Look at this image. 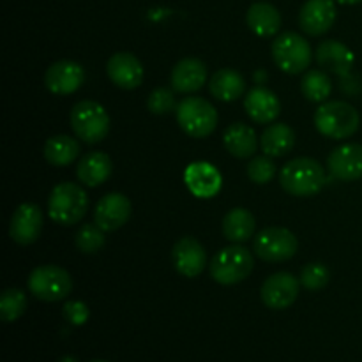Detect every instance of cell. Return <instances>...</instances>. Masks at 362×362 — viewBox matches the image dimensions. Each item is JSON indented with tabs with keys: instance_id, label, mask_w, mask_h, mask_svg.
I'll list each match as a JSON object with an SVG mask.
<instances>
[{
	"instance_id": "cell-5",
	"label": "cell",
	"mask_w": 362,
	"mask_h": 362,
	"mask_svg": "<svg viewBox=\"0 0 362 362\" xmlns=\"http://www.w3.org/2000/svg\"><path fill=\"white\" fill-rule=\"evenodd\" d=\"M71 127L81 141L99 144L110 133V115L99 103L80 101L71 110Z\"/></svg>"
},
{
	"instance_id": "cell-24",
	"label": "cell",
	"mask_w": 362,
	"mask_h": 362,
	"mask_svg": "<svg viewBox=\"0 0 362 362\" xmlns=\"http://www.w3.org/2000/svg\"><path fill=\"white\" fill-rule=\"evenodd\" d=\"M223 144L233 158L247 159L257 152V133L247 124L235 122L226 127L225 134H223Z\"/></svg>"
},
{
	"instance_id": "cell-18",
	"label": "cell",
	"mask_w": 362,
	"mask_h": 362,
	"mask_svg": "<svg viewBox=\"0 0 362 362\" xmlns=\"http://www.w3.org/2000/svg\"><path fill=\"white\" fill-rule=\"evenodd\" d=\"M184 182L197 198H212L221 189V173L211 163H191L184 172Z\"/></svg>"
},
{
	"instance_id": "cell-6",
	"label": "cell",
	"mask_w": 362,
	"mask_h": 362,
	"mask_svg": "<svg viewBox=\"0 0 362 362\" xmlns=\"http://www.w3.org/2000/svg\"><path fill=\"white\" fill-rule=\"evenodd\" d=\"M311 46L297 32H283L272 41V59L286 74H299L310 67Z\"/></svg>"
},
{
	"instance_id": "cell-13",
	"label": "cell",
	"mask_w": 362,
	"mask_h": 362,
	"mask_svg": "<svg viewBox=\"0 0 362 362\" xmlns=\"http://www.w3.org/2000/svg\"><path fill=\"white\" fill-rule=\"evenodd\" d=\"M131 216V202L122 193H108L94 209V223L105 232H115L127 223Z\"/></svg>"
},
{
	"instance_id": "cell-14",
	"label": "cell",
	"mask_w": 362,
	"mask_h": 362,
	"mask_svg": "<svg viewBox=\"0 0 362 362\" xmlns=\"http://www.w3.org/2000/svg\"><path fill=\"white\" fill-rule=\"evenodd\" d=\"M336 21L334 0H306L299 11V25L308 35H324Z\"/></svg>"
},
{
	"instance_id": "cell-1",
	"label": "cell",
	"mask_w": 362,
	"mask_h": 362,
	"mask_svg": "<svg viewBox=\"0 0 362 362\" xmlns=\"http://www.w3.org/2000/svg\"><path fill=\"white\" fill-rule=\"evenodd\" d=\"M281 187L292 197H315L324 189L325 170L317 159L297 158L286 163L279 173Z\"/></svg>"
},
{
	"instance_id": "cell-19",
	"label": "cell",
	"mask_w": 362,
	"mask_h": 362,
	"mask_svg": "<svg viewBox=\"0 0 362 362\" xmlns=\"http://www.w3.org/2000/svg\"><path fill=\"white\" fill-rule=\"evenodd\" d=\"M244 108H246V113L253 122L271 124L281 113V101L269 88L255 87L244 98Z\"/></svg>"
},
{
	"instance_id": "cell-27",
	"label": "cell",
	"mask_w": 362,
	"mask_h": 362,
	"mask_svg": "<svg viewBox=\"0 0 362 362\" xmlns=\"http://www.w3.org/2000/svg\"><path fill=\"white\" fill-rule=\"evenodd\" d=\"M255 228H257V219H255L253 212H250L247 209H232L223 219V233L233 244L250 240L255 235Z\"/></svg>"
},
{
	"instance_id": "cell-31",
	"label": "cell",
	"mask_w": 362,
	"mask_h": 362,
	"mask_svg": "<svg viewBox=\"0 0 362 362\" xmlns=\"http://www.w3.org/2000/svg\"><path fill=\"white\" fill-rule=\"evenodd\" d=\"M76 247L85 255L99 253L105 246V230L99 228L95 223H85L74 235Z\"/></svg>"
},
{
	"instance_id": "cell-25",
	"label": "cell",
	"mask_w": 362,
	"mask_h": 362,
	"mask_svg": "<svg viewBox=\"0 0 362 362\" xmlns=\"http://www.w3.org/2000/svg\"><path fill=\"white\" fill-rule=\"evenodd\" d=\"M262 151L271 158H283L296 147V133L285 122H276L265 127L260 138Z\"/></svg>"
},
{
	"instance_id": "cell-3",
	"label": "cell",
	"mask_w": 362,
	"mask_h": 362,
	"mask_svg": "<svg viewBox=\"0 0 362 362\" xmlns=\"http://www.w3.org/2000/svg\"><path fill=\"white\" fill-rule=\"evenodd\" d=\"M88 209V198L83 187L74 182L57 184L48 198V214L62 226L76 225Z\"/></svg>"
},
{
	"instance_id": "cell-7",
	"label": "cell",
	"mask_w": 362,
	"mask_h": 362,
	"mask_svg": "<svg viewBox=\"0 0 362 362\" xmlns=\"http://www.w3.org/2000/svg\"><path fill=\"white\" fill-rule=\"evenodd\" d=\"M27 285L35 299L57 303L69 296L73 290V279L69 272L59 265H39L30 272Z\"/></svg>"
},
{
	"instance_id": "cell-23",
	"label": "cell",
	"mask_w": 362,
	"mask_h": 362,
	"mask_svg": "<svg viewBox=\"0 0 362 362\" xmlns=\"http://www.w3.org/2000/svg\"><path fill=\"white\" fill-rule=\"evenodd\" d=\"M247 27L258 37H274L281 28V14L272 4L255 2L246 14Z\"/></svg>"
},
{
	"instance_id": "cell-38",
	"label": "cell",
	"mask_w": 362,
	"mask_h": 362,
	"mask_svg": "<svg viewBox=\"0 0 362 362\" xmlns=\"http://www.w3.org/2000/svg\"><path fill=\"white\" fill-rule=\"evenodd\" d=\"M92 362H106V361H92Z\"/></svg>"
},
{
	"instance_id": "cell-33",
	"label": "cell",
	"mask_w": 362,
	"mask_h": 362,
	"mask_svg": "<svg viewBox=\"0 0 362 362\" xmlns=\"http://www.w3.org/2000/svg\"><path fill=\"white\" fill-rule=\"evenodd\" d=\"M276 175V163L272 161L271 156H257L253 161L247 165V177L255 184H267L274 179Z\"/></svg>"
},
{
	"instance_id": "cell-2",
	"label": "cell",
	"mask_w": 362,
	"mask_h": 362,
	"mask_svg": "<svg viewBox=\"0 0 362 362\" xmlns=\"http://www.w3.org/2000/svg\"><path fill=\"white\" fill-rule=\"evenodd\" d=\"M318 133L331 140H345L359 129V112L346 101H325L315 112Z\"/></svg>"
},
{
	"instance_id": "cell-4",
	"label": "cell",
	"mask_w": 362,
	"mask_h": 362,
	"mask_svg": "<svg viewBox=\"0 0 362 362\" xmlns=\"http://www.w3.org/2000/svg\"><path fill=\"white\" fill-rule=\"evenodd\" d=\"M253 253L246 246L233 244L219 251L211 262V276L219 285H237L253 272Z\"/></svg>"
},
{
	"instance_id": "cell-28",
	"label": "cell",
	"mask_w": 362,
	"mask_h": 362,
	"mask_svg": "<svg viewBox=\"0 0 362 362\" xmlns=\"http://www.w3.org/2000/svg\"><path fill=\"white\" fill-rule=\"evenodd\" d=\"M80 156V144L67 134H57L45 144V159L53 166H67Z\"/></svg>"
},
{
	"instance_id": "cell-32",
	"label": "cell",
	"mask_w": 362,
	"mask_h": 362,
	"mask_svg": "<svg viewBox=\"0 0 362 362\" xmlns=\"http://www.w3.org/2000/svg\"><path fill=\"white\" fill-rule=\"evenodd\" d=\"M331 279V272L320 262H313V264H308L306 267L300 271V285L306 290H311V292H318V290L325 288Z\"/></svg>"
},
{
	"instance_id": "cell-10",
	"label": "cell",
	"mask_w": 362,
	"mask_h": 362,
	"mask_svg": "<svg viewBox=\"0 0 362 362\" xmlns=\"http://www.w3.org/2000/svg\"><path fill=\"white\" fill-rule=\"evenodd\" d=\"M299 283L290 272H276L269 276L260 290L262 303L271 310H286L299 297Z\"/></svg>"
},
{
	"instance_id": "cell-36",
	"label": "cell",
	"mask_w": 362,
	"mask_h": 362,
	"mask_svg": "<svg viewBox=\"0 0 362 362\" xmlns=\"http://www.w3.org/2000/svg\"><path fill=\"white\" fill-rule=\"evenodd\" d=\"M339 4H345V6H354V4H359L362 0H336Z\"/></svg>"
},
{
	"instance_id": "cell-8",
	"label": "cell",
	"mask_w": 362,
	"mask_h": 362,
	"mask_svg": "<svg viewBox=\"0 0 362 362\" xmlns=\"http://www.w3.org/2000/svg\"><path fill=\"white\" fill-rule=\"evenodd\" d=\"M177 122L191 138H207L218 126V112L202 98H186L177 105Z\"/></svg>"
},
{
	"instance_id": "cell-20",
	"label": "cell",
	"mask_w": 362,
	"mask_h": 362,
	"mask_svg": "<svg viewBox=\"0 0 362 362\" xmlns=\"http://www.w3.org/2000/svg\"><path fill=\"white\" fill-rule=\"evenodd\" d=\"M207 76V66L200 59H182L172 69L170 83L179 94H193L204 87Z\"/></svg>"
},
{
	"instance_id": "cell-15",
	"label": "cell",
	"mask_w": 362,
	"mask_h": 362,
	"mask_svg": "<svg viewBox=\"0 0 362 362\" xmlns=\"http://www.w3.org/2000/svg\"><path fill=\"white\" fill-rule=\"evenodd\" d=\"M172 262L184 278H197L207 265V253L194 237H182L173 246Z\"/></svg>"
},
{
	"instance_id": "cell-16",
	"label": "cell",
	"mask_w": 362,
	"mask_h": 362,
	"mask_svg": "<svg viewBox=\"0 0 362 362\" xmlns=\"http://www.w3.org/2000/svg\"><path fill=\"white\" fill-rule=\"evenodd\" d=\"M327 168L338 180L354 182L362 179V145L346 144L329 154Z\"/></svg>"
},
{
	"instance_id": "cell-17",
	"label": "cell",
	"mask_w": 362,
	"mask_h": 362,
	"mask_svg": "<svg viewBox=\"0 0 362 362\" xmlns=\"http://www.w3.org/2000/svg\"><path fill=\"white\" fill-rule=\"evenodd\" d=\"M106 73H108L110 80L124 90H133V88L140 87L144 81V66L129 52H119L110 57L108 64H106Z\"/></svg>"
},
{
	"instance_id": "cell-12",
	"label": "cell",
	"mask_w": 362,
	"mask_h": 362,
	"mask_svg": "<svg viewBox=\"0 0 362 362\" xmlns=\"http://www.w3.org/2000/svg\"><path fill=\"white\" fill-rule=\"evenodd\" d=\"M85 71L74 60H59L46 69L45 85L52 94L69 95L83 85Z\"/></svg>"
},
{
	"instance_id": "cell-21",
	"label": "cell",
	"mask_w": 362,
	"mask_h": 362,
	"mask_svg": "<svg viewBox=\"0 0 362 362\" xmlns=\"http://www.w3.org/2000/svg\"><path fill=\"white\" fill-rule=\"evenodd\" d=\"M352 49L339 41H324L317 48V62L325 73L338 74L341 78H349L350 69L354 66Z\"/></svg>"
},
{
	"instance_id": "cell-29",
	"label": "cell",
	"mask_w": 362,
	"mask_h": 362,
	"mask_svg": "<svg viewBox=\"0 0 362 362\" xmlns=\"http://www.w3.org/2000/svg\"><path fill=\"white\" fill-rule=\"evenodd\" d=\"M300 92L311 103H325L332 92V81L329 74L322 69L306 71L300 80Z\"/></svg>"
},
{
	"instance_id": "cell-35",
	"label": "cell",
	"mask_w": 362,
	"mask_h": 362,
	"mask_svg": "<svg viewBox=\"0 0 362 362\" xmlns=\"http://www.w3.org/2000/svg\"><path fill=\"white\" fill-rule=\"evenodd\" d=\"M62 315L71 325H83L88 320V308L81 300H69L64 304Z\"/></svg>"
},
{
	"instance_id": "cell-30",
	"label": "cell",
	"mask_w": 362,
	"mask_h": 362,
	"mask_svg": "<svg viewBox=\"0 0 362 362\" xmlns=\"http://www.w3.org/2000/svg\"><path fill=\"white\" fill-rule=\"evenodd\" d=\"M27 311V296L20 288L4 290L0 297V318L6 324L18 320Z\"/></svg>"
},
{
	"instance_id": "cell-26",
	"label": "cell",
	"mask_w": 362,
	"mask_h": 362,
	"mask_svg": "<svg viewBox=\"0 0 362 362\" xmlns=\"http://www.w3.org/2000/svg\"><path fill=\"white\" fill-rule=\"evenodd\" d=\"M209 88L211 94L214 95L218 101L232 103L240 99V95L246 90V81H244L243 74L237 73L235 69H219L212 74L211 81H209Z\"/></svg>"
},
{
	"instance_id": "cell-22",
	"label": "cell",
	"mask_w": 362,
	"mask_h": 362,
	"mask_svg": "<svg viewBox=\"0 0 362 362\" xmlns=\"http://www.w3.org/2000/svg\"><path fill=\"white\" fill-rule=\"evenodd\" d=\"M113 172V163L105 152H88L80 159L76 166V175L81 184L88 187H98L110 179Z\"/></svg>"
},
{
	"instance_id": "cell-34",
	"label": "cell",
	"mask_w": 362,
	"mask_h": 362,
	"mask_svg": "<svg viewBox=\"0 0 362 362\" xmlns=\"http://www.w3.org/2000/svg\"><path fill=\"white\" fill-rule=\"evenodd\" d=\"M147 108L154 115H166V113L173 112L177 108L173 92L170 88H156V90H152L147 99Z\"/></svg>"
},
{
	"instance_id": "cell-37",
	"label": "cell",
	"mask_w": 362,
	"mask_h": 362,
	"mask_svg": "<svg viewBox=\"0 0 362 362\" xmlns=\"http://www.w3.org/2000/svg\"><path fill=\"white\" fill-rule=\"evenodd\" d=\"M59 362H76V359H73V357L66 356V357H64V359H60Z\"/></svg>"
},
{
	"instance_id": "cell-11",
	"label": "cell",
	"mask_w": 362,
	"mask_h": 362,
	"mask_svg": "<svg viewBox=\"0 0 362 362\" xmlns=\"http://www.w3.org/2000/svg\"><path fill=\"white\" fill-rule=\"evenodd\" d=\"M42 232V212L35 204H21L14 211L9 225V237L20 246H28L39 239Z\"/></svg>"
},
{
	"instance_id": "cell-9",
	"label": "cell",
	"mask_w": 362,
	"mask_h": 362,
	"mask_svg": "<svg viewBox=\"0 0 362 362\" xmlns=\"http://www.w3.org/2000/svg\"><path fill=\"white\" fill-rule=\"evenodd\" d=\"M299 250L297 237L290 230L279 228V226H271L264 228L255 235L253 251L260 260L272 262H286L293 257Z\"/></svg>"
}]
</instances>
